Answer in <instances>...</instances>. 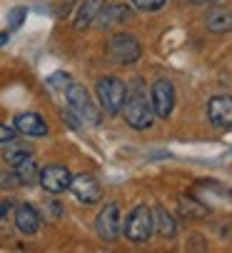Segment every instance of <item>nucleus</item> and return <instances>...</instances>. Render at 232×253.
Segmentation results:
<instances>
[{"label": "nucleus", "instance_id": "1", "mask_svg": "<svg viewBox=\"0 0 232 253\" xmlns=\"http://www.w3.org/2000/svg\"><path fill=\"white\" fill-rule=\"evenodd\" d=\"M123 116L133 130H147L155 123L152 98L145 95V88L140 85V81H135V85L128 90V98L123 103Z\"/></svg>", "mask_w": 232, "mask_h": 253}, {"label": "nucleus", "instance_id": "2", "mask_svg": "<svg viewBox=\"0 0 232 253\" xmlns=\"http://www.w3.org/2000/svg\"><path fill=\"white\" fill-rule=\"evenodd\" d=\"M95 93H98V100H100V108L107 113V116H118L123 113V103L128 98V88L120 78L115 76H107V78H100L98 85H95Z\"/></svg>", "mask_w": 232, "mask_h": 253}, {"label": "nucleus", "instance_id": "3", "mask_svg": "<svg viewBox=\"0 0 232 253\" xmlns=\"http://www.w3.org/2000/svg\"><path fill=\"white\" fill-rule=\"evenodd\" d=\"M105 53H107V58L112 63H118V65H133V63L140 60L142 48H140V41L135 38V35L118 33V35H112V38L107 41Z\"/></svg>", "mask_w": 232, "mask_h": 253}, {"label": "nucleus", "instance_id": "4", "mask_svg": "<svg viewBox=\"0 0 232 253\" xmlns=\"http://www.w3.org/2000/svg\"><path fill=\"white\" fill-rule=\"evenodd\" d=\"M125 238L133 243H145L152 231H155V211H150L147 206H135L125 221Z\"/></svg>", "mask_w": 232, "mask_h": 253}, {"label": "nucleus", "instance_id": "5", "mask_svg": "<svg viewBox=\"0 0 232 253\" xmlns=\"http://www.w3.org/2000/svg\"><path fill=\"white\" fill-rule=\"evenodd\" d=\"M65 98H67V105H70V111L75 116H80L83 121L93 123V126H100V113H98V108L93 105L88 90L80 85V83H70L65 88Z\"/></svg>", "mask_w": 232, "mask_h": 253}, {"label": "nucleus", "instance_id": "6", "mask_svg": "<svg viewBox=\"0 0 232 253\" xmlns=\"http://www.w3.org/2000/svg\"><path fill=\"white\" fill-rule=\"evenodd\" d=\"M152 108H155V116L158 118H170L172 111H175V85L167 81V78H160L158 83L152 85Z\"/></svg>", "mask_w": 232, "mask_h": 253}, {"label": "nucleus", "instance_id": "7", "mask_svg": "<svg viewBox=\"0 0 232 253\" xmlns=\"http://www.w3.org/2000/svg\"><path fill=\"white\" fill-rule=\"evenodd\" d=\"M70 191H72V196L80 201L83 206H93V203H98L102 198V186L98 183V178L90 175V173L75 175L72 183H70Z\"/></svg>", "mask_w": 232, "mask_h": 253}, {"label": "nucleus", "instance_id": "8", "mask_svg": "<svg viewBox=\"0 0 232 253\" xmlns=\"http://www.w3.org/2000/svg\"><path fill=\"white\" fill-rule=\"evenodd\" d=\"M95 231L102 241H115L120 236V206L118 203H107L100 215L95 218Z\"/></svg>", "mask_w": 232, "mask_h": 253}, {"label": "nucleus", "instance_id": "9", "mask_svg": "<svg viewBox=\"0 0 232 253\" xmlns=\"http://www.w3.org/2000/svg\"><path fill=\"white\" fill-rule=\"evenodd\" d=\"M133 20V8L125 3H112V5H102V10L95 18V25L100 30H110L115 25H125Z\"/></svg>", "mask_w": 232, "mask_h": 253}, {"label": "nucleus", "instance_id": "10", "mask_svg": "<svg viewBox=\"0 0 232 253\" xmlns=\"http://www.w3.org/2000/svg\"><path fill=\"white\" fill-rule=\"evenodd\" d=\"M72 183V173L65 166H48L40 170V186L48 193H63Z\"/></svg>", "mask_w": 232, "mask_h": 253}, {"label": "nucleus", "instance_id": "11", "mask_svg": "<svg viewBox=\"0 0 232 253\" xmlns=\"http://www.w3.org/2000/svg\"><path fill=\"white\" fill-rule=\"evenodd\" d=\"M207 118L217 128H232V95H215L207 103Z\"/></svg>", "mask_w": 232, "mask_h": 253}, {"label": "nucleus", "instance_id": "12", "mask_svg": "<svg viewBox=\"0 0 232 253\" xmlns=\"http://www.w3.org/2000/svg\"><path fill=\"white\" fill-rule=\"evenodd\" d=\"M15 130L28 138H43V135H48V123L37 113H20L15 118Z\"/></svg>", "mask_w": 232, "mask_h": 253}, {"label": "nucleus", "instance_id": "13", "mask_svg": "<svg viewBox=\"0 0 232 253\" xmlns=\"http://www.w3.org/2000/svg\"><path fill=\"white\" fill-rule=\"evenodd\" d=\"M15 226L25 236L37 233V231H40V213H37L33 206H28V203H20L15 208Z\"/></svg>", "mask_w": 232, "mask_h": 253}, {"label": "nucleus", "instance_id": "14", "mask_svg": "<svg viewBox=\"0 0 232 253\" xmlns=\"http://www.w3.org/2000/svg\"><path fill=\"white\" fill-rule=\"evenodd\" d=\"M205 25H207L210 33H217V35L230 33L232 30V10H227V8H212L207 13V18H205Z\"/></svg>", "mask_w": 232, "mask_h": 253}, {"label": "nucleus", "instance_id": "15", "mask_svg": "<svg viewBox=\"0 0 232 253\" xmlns=\"http://www.w3.org/2000/svg\"><path fill=\"white\" fill-rule=\"evenodd\" d=\"M100 10H102V0H83L80 10H77V15H75V28L77 30H88L95 23Z\"/></svg>", "mask_w": 232, "mask_h": 253}, {"label": "nucleus", "instance_id": "16", "mask_svg": "<svg viewBox=\"0 0 232 253\" xmlns=\"http://www.w3.org/2000/svg\"><path fill=\"white\" fill-rule=\"evenodd\" d=\"M13 170L20 178V186H30V183H35V178H40V173H37V163H35L33 156L23 158L18 166H13Z\"/></svg>", "mask_w": 232, "mask_h": 253}, {"label": "nucleus", "instance_id": "17", "mask_svg": "<svg viewBox=\"0 0 232 253\" xmlns=\"http://www.w3.org/2000/svg\"><path fill=\"white\" fill-rule=\"evenodd\" d=\"M155 231H158L160 236H165V238H172L177 233V223L165 208H155Z\"/></svg>", "mask_w": 232, "mask_h": 253}, {"label": "nucleus", "instance_id": "18", "mask_svg": "<svg viewBox=\"0 0 232 253\" xmlns=\"http://www.w3.org/2000/svg\"><path fill=\"white\" fill-rule=\"evenodd\" d=\"M28 156H33V153H30L28 146H23V143H10V140H8V148L3 151V161L10 163V166H18V163H20L23 158H28Z\"/></svg>", "mask_w": 232, "mask_h": 253}, {"label": "nucleus", "instance_id": "19", "mask_svg": "<svg viewBox=\"0 0 232 253\" xmlns=\"http://www.w3.org/2000/svg\"><path fill=\"white\" fill-rule=\"evenodd\" d=\"M167 0H133V5L137 10H145V13H155V10H163Z\"/></svg>", "mask_w": 232, "mask_h": 253}, {"label": "nucleus", "instance_id": "20", "mask_svg": "<svg viewBox=\"0 0 232 253\" xmlns=\"http://www.w3.org/2000/svg\"><path fill=\"white\" fill-rule=\"evenodd\" d=\"M15 186H20L18 173L15 170H0V188L8 191V188H15Z\"/></svg>", "mask_w": 232, "mask_h": 253}, {"label": "nucleus", "instance_id": "21", "mask_svg": "<svg viewBox=\"0 0 232 253\" xmlns=\"http://www.w3.org/2000/svg\"><path fill=\"white\" fill-rule=\"evenodd\" d=\"M180 211H182L185 215H192V218H202V215H207V211H205V208H198L195 203H192V208H190V201H182V203H180Z\"/></svg>", "mask_w": 232, "mask_h": 253}, {"label": "nucleus", "instance_id": "22", "mask_svg": "<svg viewBox=\"0 0 232 253\" xmlns=\"http://www.w3.org/2000/svg\"><path fill=\"white\" fill-rule=\"evenodd\" d=\"M70 83H72V81H70L67 73H55V76L48 78V85H50V88H67Z\"/></svg>", "mask_w": 232, "mask_h": 253}, {"label": "nucleus", "instance_id": "23", "mask_svg": "<svg viewBox=\"0 0 232 253\" xmlns=\"http://www.w3.org/2000/svg\"><path fill=\"white\" fill-rule=\"evenodd\" d=\"M15 126L10 128V126H5V123H0V143H8V140H13L15 138Z\"/></svg>", "mask_w": 232, "mask_h": 253}, {"label": "nucleus", "instance_id": "24", "mask_svg": "<svg viewBox=\"0 0 232 253\" xmlns=\"http://www.w3.org/2000/svg\"><path fill=\"white\" fill-rule=\"evenodd\" d=\"M23 20H25V8H15L10 13V28H20Z\"/></svg>", "mask_w": 232, "mask_h": 253}, {"label": "nucleus", "instance_id": "25", "mask_svg": "<svg viewBox=\"0 0 232 253\" xmlns=\"http://www.w3.org/2000/svg\"><path fill=\"white\" fill-rule=\"evenodd\" d=\"M10 206H13V201H0V218L10 211Z\"/></svg>", "mask_w": 232, "mask_h": 253}, {"label": "nucleus", "instance_id": "26", "mask_svg": "<svg viewBox=\"0 0 232 253\" xmlns=\"http://www.w3.org/2000/svg\"><path fill=\"white\" fill-rule=\"evenodd\" d=\"M8 43V33H0V45H5Z\"/></svg>", "mask_w": 232, "mask_h": 253}, {"label": "nucleus", "instance_id": "27", "mask_svg": "<svg viewBox=\"0 0 232 253\" xmlns=\"http://www.w3.org/2000/svg\"><path fill=\"white\" fill-rule=\"evenodd\" d=\"M190 3H195V5H202V3H212V0H190Z\"/></svg>", "mask_w": 232, "mask_h": 253}]
</instances>
